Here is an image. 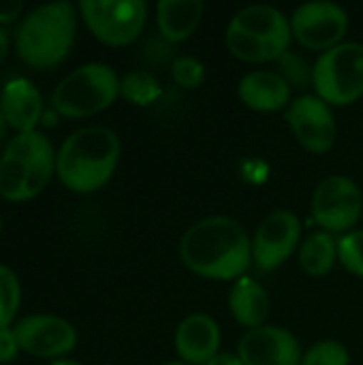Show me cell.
Returning a JSON list of instances; mask_svg holds the SVG:
<instances>
[{
    "label": "cell",
    "instance_id": "26",
    "mask_svg": "<svg viewBox=\"0 0 363 365\" xmlns=\"http://www.w3.org/2000/svg\"><path fill=\"white\" fill-rule=\"evenodd\" d=\"M278 73L282 75V79L295 88V90H304L308 86H312V66L295 51H287L280 60H278Z\"/></svg>",
    "mask_w": 363,
    "mask_h": 365
},
{
    "label": "cell",
    "instance_id": "31",
    "mask_svg": "<svg viewBox=\"0 0 363 365\" xmlns=\"http://www.w3.org/2000/svg\"><path fill=\"white\" fill-rule=\"evenodd\" d=\"M6 56H9V34H6V30L0 26V66L4 64Z\"/></svg>",
    "mask_w": 363,
    "mask_h": 365
},
{
    "label": "cell",
    "instance_id": "2",
    "mask_svg": "<svg viewBox=\"0 0 363 365\" xmlns=\"http://www.w3.org/2000/svg\"><path fill=\"white\" fill-rule=\"evenodd\" d=\"M120 137L101 124L73 130L56 154V175L64 188L90 195L109 184L120 163Z\"/></svg>",
    "mask_w": 363,
    "mask_h": 365
},
{
    "label": "cell",
    "instance_id": "16",
    "mask_svg": "<svg viewBox=\"0 0 363 365\" xmlns=\"http://www.w3.org/2000/svg\"><path fill=\"white\" fill-rule=\"evenodd\" d=\"M0 107L6 124L17 133H32L43 120V96L39 88L26 77H13L0 92Z\"/></svg>",
    "mask_w": 363,
    "mask_h": 365
},
{
    "label": "cell",
    "instance_id": "18",
    "mask_svg": "<svg viewBox=\"0 0 363 365\" xmlns=\"http://www.w3.org/2000/svg\"><path fill=\"white\" fill-rule=\"evenodd\" d=\"M205 11L203 0H160L156 4L158 34L167 43H182L195 34Z\"/></svg>",
    "mask_w": 363,
    "mask_h": 365
},
{
    "label": "cell",
    "instance_id": "27",
    "mask_svg": "<svg viewBox=\"0 0 363 365\" xmlns=\"http://www.w3.org/2000/svg\"><path fill=\"white\" fill-rule=\"evenodd\" d=\"M171 77L180 88L195 90L205 81V64L193 56H178L171 64Z\"/></svg>",
    "mask_w": 363,
    "mask_h": 365
},
{
    "label": "cell",
    "instance_id": "1",
    "mask_svg": "<svg viewBox=\"0 0 363 365\" xmlns=\"http://www.w3.org/2000/svg\"><path fill=\"white\" fill-rule=\"evenodd\" d=\"M180 259L199 278L240 280L252 265V237L231 216H208L182 235Z\"/></svg>",
    "mask_w": 363,
    "mask_h": 365
},
{
    "label": "cell",
    "instance_id": "5",
    "mask_svg": "<svg viewBox=\"0 0 363 365\" xmlns=\"http://www.w3.org/2000/svg\"><path fill=\"white\" fill-rule=\"evenodd\" d=\"M118 96V73L105 62H86L56 83L51 92V107L62 118L83 120L109 109Z\"/></svg>",
    "mask_w": 363,
    "mask_h": 365
},
{
    "label": "cell",
    "instance_id": "21",
    "mask_svg": "<svg viewBox=\"0 0 363 365\" xmlns=\"http://www.w3.org/2000/svg\"><path fill=\"white\" fill-rule=\"evenodd\" d=\"M225 45L227 49L231 51V56H235L237 60L242 62H278L282 56L270 47L267 43L259 41L257 36L240 30V28H233V26H227V32H225Z\"/></svg>",
    "mask_w": 363,
    "mask_h": 365
},
{
    "label": "cell",
    "instance_id": "34",
    "mask_svg": "<svg viewBox=\"0 0 363 365\" xmlns=\"http://www.w3.org/2000/svg\"><path fill=\"white\" fill-rule=\"evenodd\" d=\"M163 365H188V364H182V361H169V364H163Z\"/></svg>",
    "mask_w": 363,
    "mask_h": 365
},
{
    "label": "cell",
    "instance_id": "29",
    "mask_svg": "<svg viewBox=\"0 0 363 365\" xmlns=\"http://www.w3.org/2000/svg\"><path fill=\"white\" fill-rule=\"evenodd\" d=\"M24 13L21 0H0V26L13 24Z\"/></svg>",
    "mask_w": 363,
    "mask_h": 365
},
{
    "label": "cell",
    "instance_id": "23",
    "mask_svg": "<svg viewBox=\"0 0 363 365\" xmlns=\"http://www.w3.org/2000/svg\"><path fill=\"white\" fill-rule=\"evenodd\" d=\"M19 306H21L19 278L11 267L0 265V327L15 325Z\"/></svg>",
    "mask_w": 363,
    "mask_h": 365
},
{
    "label": "cell",
    "instance_id": "4",
    "mask_svg": "<svg viewBox=\"0 0 363 365\" xmlns=\"http://www.w3.org/2000/svg\"><path fill=\"white\" fill-rule=\"evenodd\" d=\"M58 150L41 130L15 135L0 154V197L26 203L39 197L56 175Z\"/></svg>",
    "mask_w": 363,
    "mask_h": 365
},
{
    "label": "cell",
    "instance_id": "20",
    "mask_svg": "<svg viewBox=\"0 0 363 365\" xmlns=\"http://www.w3.org/2000/svg\"><path fill=\"white\" fill-rule=\"evenodd\" d=\"M297 255L304 274L310 278H323L334 269L338 261V237L327 231H315L302 240Z\"/></svg>",
    "mask_w": 363,
    "mask_h": 365
},
{
    "label": "cell",
    "instance_id": "25",
    "mask_svg": "<svg viewBox=\"0 0 363 365\" xmlns=\"http://www.w3.org/2000/svg\"><path fill=\"white\" fill-rule=\"evenodd\" d=\"M302 365H351V355L344 344L336 340H321L304 353Z\"/></svg>",
    "mask_w": 363,
    "mask_h": 365
},
{
    "label": "cell",
    "instance_id": "14",
    "mask_svg": "<svg viewBox=\"0 0 363 365\" xmlns=\"http://www.w3.org/2000/svg\"><path fill=\"white\" fill-rule=\"evenodd\" d=\"M173 346L182 364L205 365L220 353V327L210 314H190L178 325Z\"/></svg>",
    "mask_w": 363,
    "mask_h": 365
},
{
    "label": "cell",
    "instance_id": "6",
    "mask_svg": "<svg viewBox=\"0 0 363 365\" xmlns=\"http://www.w3.org/2000/svg\"><path fill=\"white\" fill-rule=\"evenodd\" d=\"M312 88L329 107H349L363 96V45L344 41L312 64Z\"/></svg>",
    "mask_w": 363,
    "mask_h": 365
},
{
    "label": "cell",
    "instance_id": "24",
    "mask_svg": "<svg viewBox=\"0 0 363 365\" xmlns=\"http://www.w3.org/2000/svg\"><path fill=\"white\" fill-rule=\"evenodd\" d=\"M338 263L355 278H363V229L338 237Z\"/></svg>",
    "mask_w": 363,
    "mask_h": 365
},
{
    "label": "cell",
    "instance_id": "35",
    "mask_svg": "<svg viewBox=\"0 0 363 365\" xmlns=\"http://www.w3.org/2000/svg\"><path fill=\"white\" fill-rule=\"evenodd\" d=\"M0 231H2V218H0Z\"/></svg>",
    "mask_w": 363,
    "mask_h": 365
},
{
    "label": "cell",
    "instance_id": "12",
    "mask_svg": "<svg viewBox=\"0 0 363 365\" xmlns=\"http://www.w3.org/2000/svg\"><path fill=\"white\" fill-rule=\"evenodd\" d=\"M285 120L297 143L310 154H327L338 137L332 107L317 94H302L291 101Z\"/></svg>",
    "mask_w": 363,
    "mask_h": 365
},
{
    "label": "cell",
    "instance_id": "17",
    "mask_svg": "<svg viewBox=\"0 0 363 365\" xmlns=\"http://www.w3.org/2000/svg\"><path fill=\"white\" fill-rule=\"evenodd\" d=\"M293 88L278 71H250L237 83L240 101L259 113H276L289 109Z\"/></svg>",
    "mask_w": 363,
    "mask_h": 365
},
{
    "label": "cell",
    "instance_id": "9",
    "mask_svg": "<svg viewBox=\"0 0 363 365\" xmlns=\"http://www.w3.org/2000/svg\"><path fill=\"white\" fill-rule=\"evenodd\" d=\"M291 32L293 38L310 51H329L344 43L349 30V13L344 6L327 0L306 2L293 11Z\"/></svg>",
    "mask_w": 363,
    "mask_h": 365
},
{
    "label": "cell",
    "instance_id": "30",
    "mask_svg": "<svg viewBox=\"0 0 363 365\" xmlns=\"http://www.w3.org/2000/svg\"><path fill=\"white\" fill-rule=\"evenodd\" d=\"M205 365H242V359L237 355H233V353H218Z\"/></svg>",
    "mask_w": 363,
    "mask_h": 365
},
{
    "label": "cell",
    "instance_id": "3",
    "mask_svg": "<svg viewBox=\"0 0 363 365\" xmlns=\"http://www.w3.org/2000/svg\"><path fill=\"white\" fill-rule=\"evenodd\" d=\"M77 19V6L66 0L32 9L15 32L19 60L34 71H49L62 64L75 45Z\"/></svg>",
    "mask_w": 363,
    "mask_h": 365
},
{
    "label": "cell",
    "instance_id": "7",
    "mask_svg": "<svg viewBox=\"0 0 363 365\" xmlns=\"http://www.w3.org/2000/svg\"><path fill=\"white\" fill-rule=\"evenodd\" d=\"M77 11L96 41L126 47L143 32L150 9L143 0H81Z\"/></svg>",
    "mask_w": 363,
    "mask_h": 365
},
{
    "label": "cell",
    "instance_id": "11",
    "mask_svg": "<svg viewBox=\"0 0 363 365\" xmlns=\"http://www.w3.org/2000/svg\"><path fill=\"white\" fill-rule=\"evenodd\" d=\"M21 353L39 359H64L77 346L75 327L53 314H28L13 325Z\"/></svg>",
    "mask_w": 363,
    "mask_h": 365
},
{
    "label": "cell",
    "instance_id": "33",
    "mask_svg": "<svg viewBox=\"0 0 363 365\" xmlns=\"http://www.w3.org/2000/svg\"><path fill=\"white\" fill-rule=\"evenodd\" d=\"M49 365H81V364H77V361H73V359H58V361H51Z\"/></svg>",
    "mask_w": 363,
    "mask_h": 365
},
{
    "label": "cell",
    "instance_id": "32",
    "mask_svg": "<svg viewBox=\"0 0 363 365\" xmlns=\"http://www.w3.org/2000/svg\"><path fill=\"white\" fill-rule=\"evenodd\" d=\"M6 128H9V124H6V118H4L2 107H0V143H2V139H4V135H6Z\"/></svg>",
    "mask_w": 363,
    "mask_h": 365
},
{
    "label": "cell",
    "instance_id": "22",
    "mask_svg": "<svg viewBox=\"0 0 363 365\" xmlns=\"http://www.w3.org/2000/svg\"><path fill=\"white\" fill-rule=\"evenodd\" d=\"M120 96L135 107H150L160 98V83L150 71H131L120 79Z\"/></svg>",
    "mask_w": 363,
    "mask_h": 365
},
{
    "label": "cell",
    "instance_id": "13",
    "mask_svg": "<svg viewBox=\"0 0 363 365\" xmlns=\"http://www.w3.org/2000/svg\"><path fill=\"white\" fill-rule=\"evenodd\" d=\"M242 365H302L300 340L285 327L263 325L242 336L237 344Z\"/></svg>",
    "mask_w": 363,
    "mask_h": 365
},
{
    "label": "cell",
    "instance_id": "28",
    "mask_svg": "<svg viewBox=\"0 0 363 365\" xmlns=\"http://www.w3.org/2000/svg\"><path fill=\"white\" fill-rule=\"evenodd\" d=\"M21 353L13 327H0V364H11Z\"/></svg>",
    "mask_w": 363,
    "mask_h": 365
},
{
    "label": "cell",
    "instance_id": "10",
    "mask_svg": "<svg viewBox=\"0 0 363 365\" xmlns=\"http://www.w3.org/2000/svg\"><path fill=\"white\" fill-rule=\"evenodd\" d=\"M302 244V222L291 210H276L263 218L252 237V265L263 272L282 267Z\"/></svg>",
    "mask_w": 363,
    "mask_h": 365
},
{
    "label": "cell",
    "instance_id": "8",
    "mask_svg": "<svg viewBox=\"0 0 363 365\" xmlns=\"http://www.w3.org/2000/svg\"><path fill=\"white\" fill-rule=\"evenodd\" d=\"M310 214L321 231L344 235L363 218L362 188L347 175H329L315 188Z\"/></svg>",
    "mask_w": 363,
    "mask_h": 365
},
{
    "label": "cell",
    "instance_id": "19",
    "mask_svg": "<svg viewBox=\"0 0 363 365\" xmlns=\"http://www.w3.org/2000/svg\"><path fill=\"white\" fill-rule=\"evenodd\" d=\"M270 297L265 289L250 276L235 280L229 293V310L237 325L250 329H259L270 319Z\"/></svg>",
    "mask_w": 363,
    "mask_h": 365
},
{
    "label": "cell",
    "instance_id": "15",
    "mask_svg": "<svg viewBox=\"0 0 363 365\" xmlns=\"http://www.w3.org/2000/svg\"><path fill=\"white\" fill-rule=\"evenodd\" d=\"M229 26L240 28V30L257 36L259 41L274 47L280 56H285L289 51L291 41H293L291 19L280 9H276L272 4L244 6L231 17Z\"/></svg>",
    "mask_w": 363,
    "mask_h": 365
}]
</instances>
